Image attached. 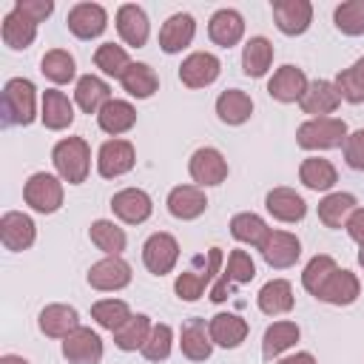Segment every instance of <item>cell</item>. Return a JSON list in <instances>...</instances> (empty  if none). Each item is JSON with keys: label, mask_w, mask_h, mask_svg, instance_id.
I'll list each match as a JSON object with an SVG mask.
<instances>
[{"label": "cell", "mask_w": 364, "mask_h": 364, "mask_svg": "<svg viewBox=\"0 0 364 364\" xmlns=\"http://www.w3.org/2000/svg\"><path fill=\"white\" fill-rule=\"evenodd\" d=\"M230 236L242 245H250V247H262L270 236V228L267 222L259 216V213H250V210H242L230 219Z\"/></svg>", "instance_id": "cell-39"}, {"label": "cell", "mask_w": 364, "mask_h": 364, "mask_svg": "<svg viewBox=\"0 0 364 364\" xmlns=\"http://www.w3.org/2000/svg\"><path fill=\"white\" fill-rule=\"evenodd\" d=\"M293 284L287 279H270L262 284L259 296H256V304L264 316H284L293 310Z\"/></svg>", "instance_id": "cell-30"}, {"label": "cell", "mask_w": 364, "mask_h": 364, "mask_svg": "<svg viewBox=\"0 0 364 364\" xmlns=\"http://www.w3.org/2000/svg\"><path fill=\"white\" fill-rule=\"evenodd\" d=\"M299 336H301V330L296 321H273L262 336V355L267 361L279 358L282 353H287L299 341Z\"/></svg>", "instance_id": "cell-37"}, {"label": "cell", "mask_w": 364, "mask_h": 364, "mask_svg": "<svg viewBox=\"0 0 364 364\" xmlns=\"http://www.w3.org/2000/svg\"><path fill=\"white\" fill-rule=\"evenodd\" d=\"M188 173L199 188H210V185H222L228 179V159L222 156L219 148H196L188 159Z\"/></svg>", "instance_id": "cell-7"}, {"label": "cell", "mask_w": 364, "mask_h": 364, "mask_svg": "<svg viewBox=\"0 0 364 364\" xmlns=\"http://www.w3.org/2000/svg\"><path fill=\"white\" fill-rule=\"evenodd\" d=\"M358 264H361V270H364V247L358 250Z\"/></svg>", "instance_id": "cell-55"}, {"label": "cell", "mask_w": 364, "mask_h": 364, "mask_svg": "<svg viewBox=\"0 0 364 364\" xmlns=\"http://www.w3.org/2000/svg\"><path fill=\"white\" fill-rule=\"evenodd\" d=\"M358 296H361V282H358V276H355L353 270H341V267H338V270L327 279V284L321 287L318 301H327V304H333V307H347V304H353Z\"/></svg>", "instance_id": "cell-27"}, {"label": "cell", "mask_w": 364, "mask_h": 364, "mask_svg": "<svg viewBox=\"0 0 364 364\" xmlns=\"http://www.w3.org/2000/svg\"><path fill=\"white\" fill-rule=\"evenodd\" d=\"M34 239H37V225L28 213L6 210L0 216V242H3L6 250H14V253L28 250L34 245Z\"/></svg>", "instance_id": "cell-11"}, {"label": "cell", "mask_w": 364, "mask_h": 364, "mask_svg": "<svg viewBox=\"0 0 364 364\" xmlns=\"http://www.w3.org/2000/svg\"><path fill=\"white\" fill-rule=\"evenodd\" d=\"M179 347H182V355L188 361H208L213 353V338H210L208 321L199 316L188 318L179 330Z\"/></svg>", "instance_id": "cell-23"}, {"label": "cell", "mask_w": 364, "mask_h": 364, "mask_svg": "<svg viewBox=\"0 0 364 364\" xmlns=\"http://www.w3.org/2000/svg\"><path fill=\"white\" fill-rule=\"evenodd\" d=\"M94 65H97L105 77L119 80V77L125 74V68L131 65V57H128V51H125L122 46H117V43H102V46H97V51H94Z\"/></svg>", "instance_id": "cell-45"}, {"label": "cell", "mask_w": 364, "mask_h": 364, "mask_svg": "<svg viewBox=\"0 0 364 364\" xmlns=\"http://www.w3.org/2000/svg\"><path fill=\"white\" fill-rule=\"evenodd\" d=\"M40 71H43V77L51 80L54 85H68V82L74 80V74H77V63H74V57H71L65 48H51V51L43 54Z\"/></svg>", "instance_id": "cell-42"}, {"label": "cell", "mask_w": 364, "mask_h": 364, "mask_svg": "<svg viewBox=\"0 0 364 364\" xmlns=\"http://www.w3.org/2000/svg\"><path fill=\"white\" fill-rule=\"evenodd\" d=\"M88 239H91V245H94L97 250H102L105 256H122V250H125V245H128L125 230H122L117 222H111V219H97V222H91Z\"/></svg>", "instance_id": "cell-40"}, {"label": "cell", "mask_w": 364, "mask_h": 364, "mask_svg": "<svg viewBox=\"0 0 364 364\" xmlns=\"http://www.w3.org/2000/svg\"><path fill=\"white\" fill-rule=\"evenodd\" d=\"M0 37L9 48L14 51H26L34 40H37V26L31 20H26L20 11H6L3 14V26H0Z\"/></svg>", "instance_id": "cell-35"}, {"label": "cell", "mask_w": 364, "mask_h": 364, "mask_svg": "<svg viewBox=\"0 0 364 364\" xmlns=\"http://www.w3.org/2000/svg\"><path fill=\"white\" fill-rule=\"evenodd\" d=\"M216 273H222V247L208 250V259H205L202 270H182L173 282V293L182 301H196V299H202L205 287L216 279Z\"/></svg>", "instance_id": "cell-5"}, {"label": "cell", "mask_w": 364, "mask_h": 364, "mask_svg": "<svg viewBox=\"0 0 364 364\" xmlns=\"http://www.w3.org/2000/svg\"><path fill=\"white\" fill-rule=\"evenodd\" d=\"M165 205H168V213L173 219L191 222V219H199L208 210V196L199 185H176V188H171Z\"/></svg>", "instance_id": "cell-19"}, {"label": "cell", "mask_w": 364, "mask_h": 364, "mask_svg": "<svg viewBox=\"0 0 364 364\" xmlns=\"http://www.w3.org/2000/svg\"><path fill=\"white\" fill-rule=\"evenodd\" d=\"M219 71H222V63H219L216 54H210V51H193V54H188L182 60L179 80L188 88H208L210 82L219 80Z\"/></svg>", "instance_id": "cell-16"}, {"label": "cell", "mask_w": 364, "mask_h": 364, "mask_svg": "<svg viewBox=\"0 0 364 364\" xmlns=\"http://www.w3.org/2000/svg\"><path fill=\"white\" fill-rule=\"evenodd\" d=\"M299 179H301V185L304 188H310V191H330L336 182H338V171H336V165L330 162V159H324V156H307L301 165H299Z\"/></svg>", "instance_id": "cell-36"}, {"label": "cell", "mask_w": 364, "mask_h": 364, "mask_svg": "<svg viewBox=\"0 0 364 364\" xmlns=\"http://www.w3.org/2000/svg\"><path fill=\"white\" fill-rule=\"evenodd\" d=\"M253 114V100L242 88H225L216 97V117L225 125H245Z\"/></svg>", "instance_id": "cell-31"}, {"label": "cell", "mask_w": 364, "mask_h": 364, "mask_svg": "<svg viewBox=\"0 0 364 364\" xmlns=\"http://www.w3.org/2000/svg\"><path fill=\"white\" fill-rule=\"evenodd\" d=\"M179 262V242L159 230V233H151L142 245V264L148 267V273L154 276H168Z\"/></svg>", "instance_id": "cell-6"}, {"label": "cell", "mask_w": 364, "mask_h": 364, "mask_svg": "<svg viewBox=\"0 0 364 364\" xmlns=\"http://www.w3.org/2000/svg\"><path fill=\"white\" fill-rule=\"evenodd\" d=\"M264 208H267V213H270L273 219L287 222V225L301 222V219L307 216V202H304L301 193H296L293 188H273V191H267Z\"/></svg>", "instance_id": "cell-25"}, {"label": "cell", "mask_w": 364, "mask_h": 364, "mask_svg": "<svg viewBox=\"0 0 364 364\" xmlns=\"http://www.w3.org/2000/svg\"><path fill=\"white\" fill-rule=\"evenodd\" d=\"M333 23L341 34L347 37H358L364 34V0H347L338 3L333 11Z\"/></svg>", "instance_id": "cell-47"}, {"label": "cell", "mask_w": 364, "mask_h": 364, "mask_svg": "<svg viewBox=\"0 0 364 364\" xmlns=\"http://www.w3.org/2000/svg\"><path fill=\"white\" fill-rule=\"evenodd\" d=\"M111 210L125 225H142L154 213V199L142 188H122L111 196Z\"/></svg>", "instance_id": "cell-13"}, {"label": "cell", "mask_w": 364, "mask_h": 364, "mask_svg": "<svg viewBox=\"0 0 364 364\" xmlns=\"http://www.w3.org/2000/svg\"><path fill=\"white\" fill-rule=\"evenodd\" d=\"M37 327H40V333L48 336V338H65V336H71V333L80 327V313H77L71 304L54 301V304H46V307L40 310Z\"/></svg>", "instance_id": "cell-22"}, {"label": "cell", "mask_w": 364, "mask_h": 364, "mask_svg": "<svg viewBox=\"0 0 364 364\" xmlns=\"http://www.w3.org/2000/svg\"><path fill=\"white\" fill-rule=\"evenodd\" d=\"M134 165H136V151L122 136L105 139L97 151V171H100L102 179H117V176L128 173Z\"/></svg>", "instance_id": "cell-8"}, {"label": "cell", "mask_w": 364, "mask_h": 364, "mask_svg": "<svg viewBox=\"0 0 364 364\" xmlns=\"http://www.w3.org/2000/svg\"><path fill=\"white\" fill-rule=\"evenodd\" d=\"M208 37L219 48H233L245 37V17L236 9H219L208 20Z\"/></svg>", "instance_id": "cell-24"}, {"label": "cell", "mask_w": 364, "mask_h": 364, "mask_svg": "<svg viewBox=\"0 0 364 364\" xmlns=\"http://www.w3.org/2000/svg\"><path fill=\"white\" fill-rule=\"evenodd\" d=\"M208 330H210V338L213 344L225 347V350H236L245 338H247V321L236 313H216L210 321H208Z\"/></svg>", "instance_id": "cell-29"}, {"label": "cell", "mask_w": 364, "mask_h": 364, "mask_svg": "<svg viewBox=\"0 0 364 364\" xmlns=\"http://www.w3.org/2000/svg\"><path fill=\"white\" fill-rule=\"evenodd\" d=\"M276 364H318V361H316L313 353L301 350V353H293V355H287V358H279Z\"/></svg>", "instance_id": "cell-53"}, {"label": "cell", "mask_w": 364, "mask_h": 364, "mask_svg": "<svg viewBox=\"0 0 364 364\" xmlns=\"http://www.w3.org/2000/svg\"><path fill=\"white\" fill-rule=\"evenodd\" d=\"M54 171L68 185H82L91 171V145L82 136H63L51 151Z\"/></svg>", "instance_id": "cell-1"}, {"label": "cell", "mask_w": 364, "mask_h": 364, "mask_svg": "<svg viewBox=\"0 0 364 364\" xmlns=\"http://www.w3.org/2000/svg\"><path fill=\"white\" fill-rule=\"evenodd\" d=\"M40 119L48 131H65L71 122H74V102L57 91V88H48L43 91V102H40Z\"/></svg>", "instance_id": "cell-28"}, {"label": "cell", "mask_w": 364, "mask_h": 364, "mask_svg": "<svg viewBox=\"0 0 364 364\" xmlns=\"http://www.w3.org/2000/svg\"><path fill=\"white\" fill-rule=\"evenodd\" d=\"M37 119V88L26 77H11L3 85V122L31 125Z\"/></svg>", "instance_id": "cell-2"}, {"label": "cell", "mask_w": 364, "mask_h": 364, "mask_svg": "<svg viewBox=\"0 0 364 364\" xmlns=\"http://www.w3.org/2000/svg\"><path fill=\"white\" fill-rule=\"evenodd\" d=\"M171 347H173V330L168 324H154L151 327V336L148 341L142 344V358L145 361H165L171 355Z\"/></svg>", "instance_id": "cell-48"}, {"label": "cell", "mask_w": 364, "mask_h": 364, "mask_svg": "<svg viewBox=\"0 0 364 364\" xmlns=\"http://www.w3.org/2000/svg\"><path fill=\"white\" fill-rule=\"evenodd\" d=\"M301 111L310 114V119H318V117H330L338 105H341V94L336 88L333 80H313L301 97Z\"/></svg>", "instance_id": "cell-21"}, {"label": "cell", "mask_w": 364, "mask_h": 364, "mask_svg": "<svg viewBox=\"0 0 364 364\" xmlns=\"http://www.w3.org/2000/svg\"><path fill=\"white\" fill-rule=\"evenodd\" d=\"M336 270H338V264H336L333 256H327V253H316V256L304 264V270H301V287H304L310 296L318 299L321 287L327 284V279H330Z\"/></svg>", "instance_id": "cell-43"}, {"label": "cell", "mask_w": 364, "mask_h": 364, "mask_svg": "<svg viewBox=\"0 0 364 364\" xmlns=\"http://www.w3.org/2000/svg\"><path fill=\"white\" fill-rule=\"evenodd\" d=\"M333 82H336L341 100H347V102H353V105L364 102V57H358L350 68L338 71Z\"/></svg>", "instance_id": "cell-46"}, {"label": "cell", "mask_w": 364, "mask_h": 364, "mask_svg": "<svg viewBox=\"0 0 364 364\" xmlns=\"http://www.w3.org/2000/svg\"><path fill=\"white\" fill-rule=\"evenodd\" d=\"M344 139H347V122L338 117L307 119L296 128V145L304 151H330L344 145Z\"/></svg>", "instance_id": "cell-3"}, {"label": "cell", "mask_w": 364, "mask_h": 364, "mask_svg": "<svg viewBox=\"0 0 364 364\" xmlns=\"http://www.w3.org/2000/svg\"><path fill=\"white\" fill-rule=\"evenodd\" d=\"M270 65H273V43L267 37H262V34L250 37L245 43V48H242V71H245V77L259 80V77H264L270 71Z\"/></svg>", "instance_id": "cell-33"}, {"label": "cell", "mask_w": 364, "mask_h": 364, "mask_svg": "<svg viewBox=\"0 0 364 364\" xmlns=\"http://www.w3.org/2000/svg\"><path fill=\"white\" fill-rule=\"evenodd\" d=\"M111 100V85L97 74H82L74 85V102L85 114H100Z\"/></svg>", "instance_id": "cell-26"}, {"label": "cell", "mask_w": 364, "mask_h": 364, "mask_svg": "<svg viewBox=\"0 0 364 364\" xmlns=\"http://www.w3.org/2000/svg\"><path fill=\"white\" fill-rule=\"evenodd\" d=\"M97 125L108 134V136H119L128 134L136 125V108L128 100H111L100 114H97Z\"/></svg>", "instance_id": "cell-32"}, {"label": "cell", "mask_w": 364, "mask_h": 364, "mask_svg": "<svg viewBox=\"0 0 364 364\" xmlns=\"http://www.w3.org/2000/svg\"><path fill=\"white\" fill-rule=\"evenodd\" d=\"M63 355L68 364H100L102 361V338L91 327H77L63 338Z\"/></svg>", "instance_id": "cell-15"}, {"label": "cell", "mask_w": 364, "mask_h": 364, "mask_svg": "<svg viewBox=\"0 0 364 364\" xmlns=\"http://www.w3.org/2000/svg\"><path fill=\"white\" fill-rule=\"evenodd\" d=\"M14 11H20L26 20H31L34 26H40L51 11H54V3L51 0H17L14 3Z\"/></svg>", "instance_id": "cell-51"}, {"label": "cell", "mask_w": 364, "mask_h": 364, "mask_svg": "<svg viewBox=\"0 0 364 364\" xmlns=\"http://www.w3.org/2000/svg\"><path fill=\"white\" fill-rule=\"evenodd\" d=\"M131 316H134V313H131L128 301H122V299H100V301L91 304V318H94L102 330H111V333H117Z\"/></svg>", "instance_id": "cell-44"}, {"label": "cell", "mask_w": 364, "mask_h": 364, "mask_svg": "<svg viewBox=\"0 0 364 364\" xmlns=\"http://www.w3.org/2000/svg\"><path fill=\"white\" fill-rule=\"evenodd\" d=\"M310 80L307 74L299 68V65H282L273 71L270 82H267V94L276 100V102H301L304 91H307Z\"/></svg>", "instance_id": "cell-18"}, {"label": "cell", "mask_w": 364, "mask_h": 364, "mask_svg": "<svg viewBox=\"0 0 364 364\" xmlns=\"http://www.w3.org/2000/svg\"><path fill=\"white\" fill-rule=\"evenodd\" d=\"M193 37H196V20L188 11H176L159 28V48L165 54H179L193 43Z\"/></svg>", "instance_id": "cell-20"}, {"label": "cell", "mask_w": 364, "mask_h": 364, "mask_svg": "<svg viewBox=\"0 0 364 364\" xmlns=\"http://www.w3.org/2000/svg\"><path fill=\"white\" fill-rule=\"evenodd\" d=\"M151 327H154L151 316L136 313V316H131V318H128V321L114 333V344H117L122 353L142 350V344H145V341H148V336H151Z\"/></svg>", "instance_id": "cell-41"}, {"label": "cell", "mask_w": 364, "mask_h": 364, "mask_svg": "<svg viewBox=\"0 0 364 364\" xmlns=\"http://www.w3.org/2000/svg\"><path fill=\"white\" fill-rule=\"evenodd\" d=\"M88 284L100 293H114L131 284V264L122 256H105L88 267Z\"/></svg>", "instance_id": "cell-9"}, {"label": "cell", "mask_w": 364, "mask_h": 364, "mask_svg": "<svg viewBox=\"0 0 364 364\" xmlns=\"http://www.w3.org/2000/svg\"><path fill=\"white\" fill-rule=\"evenodd\" d=\"M0 364H28L23 355H14V353H6V355H0Z\"/></svg>", "instance_id": "cell-54"}, {"label": "cell", "mask_w": 364, "mask_h": 364, "mask_svg": "<svg viewBox=\"0 0 364 364\" xmlns=\"http://www.w3.org/2000/svg\"><path fill=\"white\" fill-rule=\"evenodd\" d=\"M259 253H262V259H264L273 270H287V267H293V264L299 262V256H301V242H299V236L290 233V230H270V236H267V242L259 247Z\"/></svg>", "instance_id": "cell-14"}, {"label": "cell", "mask_w": 364, "mask_h": 364, "mask_svg": "<svg viewBox=\"0 0 364 364\" xmlns=\"http://www.w3.org/2000/svg\"><path fill=\"white\" fill-rule=\"evenodd\" d=\"M355 208H358V205H355V196H353V193H347V191H333V193H327V196L318 202V219H321L327 228L338 230V228L347 225V219H350V213H353Z\"/></svg>", "instance_id": "cell-38"}, {"label": "cell", "mask_w": 364, "mask_h": 364, "mask_svg": "<svg viewBox=\"0 0 364 364\" xmlns=\"http://www.w3.org/2000/svg\"><path fill=\"white\" fill-rule=\"evenodd\" d=\"M222 276H225L228 282H233V284H247V282H253L256 264H253L250 253H247V250H230V256H228V262H225V267H222Z\"/></svg>", "instance_id": "cell-49"}, {"label": "cell", "mask_w": 364, "mask_h": 364, "mask_svg": "<svg viewBox=\"0 0 364 364\" xmlns=\"http://www.w3.org/2000/svg\"><path fill=\"white\" fill-rule=\"evenodd\" d=\"M119 82H122V91L136 100H148L159 91V77L148 63H131L119 77Z\"/></svg>", "instance_id": "cell-34"}, {"label": "cell", "mask_w": 364, "mask_h": 364, "mask_svg": "<svg viewBox=\"0 0 364 364\" xmlns=\"http://www.w3.org/2000/svg\"><path fill=\"white\" fill-rule=\"evenodd\" d=\"M23 199L37 213H57L63 208V179L46 171H37L23 185Z\"/></svg>", "instance_id": "cell-4"}, {"label": "cell", "mask_w": 364, "mask_h": 364, "mask_svg": "<svg viewBox=\"0 0 364 364\" xmlns=\"http://www.w3.org/2000/svg\"><path fill=\"white\" fill-rule=\"evenodd\" d=\"M117 34L125 46L131 48H142L148 43V34H151V23H148V14L142 6L136 3H122L117 9Z\"/></svg>", "instance_id": "cell-17"}, {"label": "cell", "mask_w": 364, "mask_h": 364, "mask_svg": "<svg viewBox=\"0 0 364 364\" xmlns=\"http://www.w3.org/2000/svg\"><path fill=\"white\" fill-rule=\"evenodd\" d=\"M65 26L77 40H94L108 28V11L100 3H77L68 9Z\"/></svg>", "instance_id": "cell-10"}, {"label": "cell", "mask_w": 364, "mask_h": 364, "mask_svg": "<svg viewBox=\"0 0 364 364\" xmlns=\"http://www.w3.org/2000/svg\"><path fill=\"white\" fill-rule=\"evenodd\" d=\"M344 162L353 171H364V128L347 134V139H344Z\"/></svg>", "instance_id": "cell-50"}, {"label": "cell", "mask_w": 364, "mask_h": 364, "mask_svg": "<svg viewBox=\"0 0 364 364\" xmlns=\"http://www.w3.org/2000/svg\"><path fill=\"white\" fill-rule=\"evenodd\" d=\"M344 230L350 233V239H353V242H358V245L364 247V205H361V208H355V210L350 213V219H347Z\"/></svg>", "instance_id": "cell-52"}, {"label": "cell", "mask_w": 364, "mask_h": 364, "mask_svg": "<svg viewBox=\"0 0 364 364\" xmlns=\"http://www.w3.org/2000/svg\"><path fill=\"white\" fill-rule=\"evenodd\" d=\"M273 23L282 34L299 37L313 23V3L310 0H273Z\"/></svg>", "instance_id": "cell-12"}]
</instances>
